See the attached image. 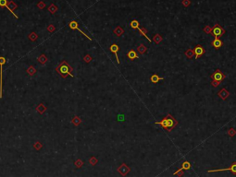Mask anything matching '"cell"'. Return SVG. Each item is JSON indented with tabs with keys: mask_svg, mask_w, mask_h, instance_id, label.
I'll list each match as a JSON object with an SVG mask.
<instances>
[{
	"mask_svg": "<svg viewBox=\"0 0 236 177\" xmlns=\"http://www.w3.org/2000/svg\"><path fill=\"white\" fill-rule=\"evenodd\" d=\"M225 77H226V75L221 70L217 69V70L215 71L212 75H211V79H212V80H217V81L221 82L223 79H225Z\"/></svg>",
	"mask_w": 236,
	"mask_h": 177,
	"instance_id": "5",
	"label": "cell"
},
{
	"mask_svg": "<svg viewBox=\"0 0 236 177\" xmlns=\"http://www.w3.org/2000/svg\"><path fill=\"white\" fill-rule=\"evenodd\" d=\"M6 64V58L0 56V98H2V87H3V67Z\"/></svg>",
	"mask_w": 236,
	"mask_h": 177,
	"instance_id": "4",
	"label": "cell"
},
{
	"mask_svg": "<svg viewBox=\"0 0 236 177\" xmlns=\"http://www.w3.org/2000/svg\"><path fill=\"white\" fill-rule=\"evenodd\" d=\"M162 40H163V38H162V37H161V35H159V34H156L154 37H153V41H154V43H155L156 44H158Z\"/></svg>",
	"mask_w": 236,
	"mask_h": 177,
	"instance_id": "22",
	"label": "cell"
},
{
	"mask_svg": "<svg viewBox=\"0 0 236 177\" xmlns=\"http://www.w3.org/2000/svg\"><path fill=\"white\" fill-rule=\"evenodd\" d=\"M218 96L221 99V100H226V99L230 96V92H228L226 89H221L219 92H218Z\"/></svg>",
	"mask_w": 236,
	"mask_h": 177,
	"instance_id": "11",
	"label": "cell"
},
{
	"mask_svg": "<svg viewBox=\"0 0 236 177\" xmlns=\"http://www.w3.org/2000/svg\"><path fill=\"white\" fill-rule=\"evenodd\" d=\"M139 25H140V23L137 19H132L130 22V27L132 29V30H137L139 28Z\"/></svg>",
	"mask_w": 236,
	"mask_h": 177,
	"instance_id": "16",
	"label": "cell"
},
{
	"mask_svg": "<svg viewBox=\"0 0 236 177\" xmlns=\"http://www.w3.org/2000/svg\"><path fill=\"white\" fill-rule=\"evenodd\" d=\"M109 50L110 52L114 53V55H116V59H117V62L118 64L121 63V61H119V56H118V52L119 51V45L118 44H116V43H113V44H111V46L109 47Z\"/></svg>",
	"mask_w": 236,
	"mask_h": 177,
	"instance_id": "10",
	"label": "cell"
},
{
	"mask_svg": "<svg viewBox=\"0 0 236 177\" xmlns=\"http://www.w3.org/2000/svg\"><path fill=\"white\" fill-rule=\"evenodd\" d=\"M183 4L184 7H188L190 5V0H183Z\"/></svg>",
	"mask_w": 236,
	"mask_h": 177,
	"instance_id": "29",
	"label": "cell"
},
{
	"mask_svg": "<svg viewBox=\"0 0 236 177\" xmlns=\"http://www.w3.org/2000/svg\"><path fill=\"white\" fill-rule=\"evenodd\" d=\"M156 125H159L164 130H166L167 132H171L173 128L178 126L179 122L172 116L171 114H168L166 116L163 117L160 121L155 122Z\"/></svg>",
	"mask_w": 236,
	"mask_h": 177,
	"instance_id": "1",
	"label": "cell"
},
{
	"mask_svg": "<svg viewBox=\"0 0 236 177\" xmlns=\"http://www.w3.org/2000/svg\"><path fill=\"white\" fill-rule=\"evenodd\" d=\"M203 31H204V32H206V34H210L211 31H212V29H211L209 26H206L204 29H203Z\"/></svg>",
	"mask_w": 236,
	"mask_h": 177,
	"instance_id": "25",
	"label": "cell"
},
{
	"mask_svg": "<svg viewBox=\"0 0 236 177\" xmlns=\"http://www.w3.org/2000/svg\"><path fill=\"white\" fill-rule=\"evenodd\" d=\"M212 33L215 36V38H219L225 33V30L219 24L215 23L214 27L212 28Z\"/></svg>",
	"mask_w": 236,
	"mask_h": 177,
	"instance_id": "3",
	"label": "cell"
},
{
	"mask_svg": "<svg viewBox=\"0 0 236 177\" xmlns=\"http://www.w3.org/2000/svg\"><path fill=\"white\" fill-rule=\"evenodd\" d=\"M69 27L71 29V30H77V31H79L81 32V33L82 34V35H84L85 36V38H87L88 40H90V41H92V38H90V37L85 33V32H84L82 31V30L80 28H79V23L77 22V21H75V20H72V21H70L69 23Z\"/></svg>",
	"mask_w": 236,
	"mask_h": 177,
	"instance_id": "6",
	"label": "cell"
},
{
	"mask_svg": "<svg viewBox=\"0 0 236 177\" xmlns=\"http://www.w3.org/2000/svg\"><path fill=\"white\" fill-rule=\"evenodd\" d=\"M125 119H124V114H119L118 115V121H124Z\"/></svg>",
	"mask_w": 236,
	"mask_h": 177,
	"instance_id": "27",
	"label": "cell"
},
{
	"mask_svg": "<svg viewBox=\"0 0 236 177\" xmlns=\"http://www.w3.org/2000/svg\"><path fill=\"white\" fill-rule=\"evenodd\" d=\"M227 134L230 136V137H234V136L236 135V130L234 128H233V127H231V128L227 131Z\"/></svg>",
	"mask_w": 236,
	"mask_h": 177,
	"instance_id": "23",
	"label": "cell"
},
{
	"mask_svg": "<svg viewBox=\"0 0 236 177\" xmlns=\"http://www.w3.org/2000/svg\"><path fill=\"white\" fill-rule=\"evenodd\" d=\"M205 52H206L205 49H204V47L202 46V45H200V44L196 45V46L194 47V55H196V59H198L199 57H201L205 53Z\"/></svg>",
	"mask_w": 236,
	"mask_h": 177,
	"instance_id": "7",
	"label": "cell"
},
{
	"mask_svg": "<svg viewBox=\"0 0 236 177\" xmlns=\"http://www.w3.org/2000/svg\"><path fill=\"white\" fill-rule=\"evenodd\" d=\"M183 174H184V170L183 168H181V169H179V170L178 171H176L174 174H173V175H178V176H181V175H183Z\"/></svg>",
	"mask_w": 236,
	"mask_h": 177,
	"instance_id": "24",
	"label": "cell"
},
{
	"mask_svg": "<svg viewBox=\"0 0 236 177\" xmlns=\"http://www.w3.org/2000/svg\"><path fill=\"white\" fill-rule=\"evenodd\" d=\"M223 171H231L233 174H236V162H233V164L226 169H217V170H209L208 172H223Z\"/></svg>",
	"mask_w": 236,
	"mask_h": 177,
	"instance_id": "8",
	"label": "cell"
},
{
	"mask_svg": "<svg viewBox=\"0 0 236 177\" xmlns=\"http://www.w3.org/2000/svg\"><path fill=\"white\" fill-rule=\"evenodd\" d=\"M165 77H160L157 74H153V75L150 77V81L152 82V83H157V82H159L160 80H162L164 79Z\"/></svg>",
	"mask_w": 236,
	"mask_h": 177,
	"instance_id": "15",
	"label": "cell"
},
{
	"mask_svg": "<svg viewBox=\"0 0 236 177\" xmlns=\"http://www.w3.org/2000/svg\"><path fill=\"white\" fill-rule=\"evenodd\" d=\"M185 55H186V57H187V58H190V59L193 58L194 55V53L193 49H188V50H186Z\"/></svg>",
	"mask_w": 236,
	"mask_h": 177,
	"instance_id": "21",
	"label": "cell"
},
{
	"mask_svg": "<svg viewBox=\"0 0 236 177\" xmlns=\"http://www.w3.org/2000/svg\"><path fill=\"white\" fill-rule=\"evenodd\" d=\"M221 82L220 81H217V80H212V82H211V85L213 86V87H218L219 85H220Z\"/></svg>",
	"mask_w": 236,
	"mask_h": 177,
	"instance_id": "26",
	"label": "cell"
},
{
	"mask_svg": "<svg viewBox=\"0 0 236 177\" xmlns=\"http://www.w3.org/2000/svg\"><path fill=\"white\" fill-rule=\"evenodd\" d=\"M57 71L60 74L62 77H65L67 76H69L71 77H74L73 75H71V72H70L71 71V67H70L67 62H63L62 64H60L59 67H57Z\"/></svg>",
	"mask_w": 236,
	"mask_h": 177,
	"instance_id": "2",
	"label": "cell"
},
{
	"mask_svg": "<svg viewBox=\"0 0 236 177\" xmlns=\"http://www.w3.org/2000/svg\"><path fill=\"white\" fill-rule=\"evenodd\" d=\"M96 162H97V160L96 158H92V159L90 160V163L93 164V165H94V164H96Z\"/></svg>",
	"mask_w": 236,
	"mask_h": 177,
	"instance_id": "28",
	"label": "cell"
},
{
	"mask_svg": "<svg viewBox=\"0 0 236 177\" xmlns=\"http://www.w3.org/2000/svg\"><path fill=\"white\" fill-rule=\"evenodd\" d=\"M0 7H6V9H7L9 10V12L10 13L12 14L14 16V17L16 18V19H19V17L17 15H16L14 12H13V10H12L11 9H9V6H7V0H0Z\"/></svg>",
	"mask_w": 236,
	"mask_h": 177,
	"instance_id": "12",
	"label": "cell"
},
{
	"mask_svg": "<svg viewBox=\"0 0 236 177\" xmlns=\"http://www.w3.org/2000/svg\"><path fill=\"white\" fill-rule=\"evenodd\" d=\"M127 57L130 60H134L136 58H138V55H137V53L134 50V49H131V50H130L129 52L127 53Z\"/></svg>",
	"mask_w": 236,
	"mask_h": 177,
	"instance_id": "14",
	"label": "cell"
},
{
	"mask_svg": "<svg viewBox=\"0 0 236 177\" xmlns=\"http://www.w3.org/2000/svg\"><path fill=\"white\" fill-rule=\"evenodd\" d=\"M181 168H183L184 171H189V170H191L192 164H191V162H190L185 160V162H183V164H181Z\"/></svg>",
	"mask_w": 236,
	"mask_h": 177,
	"instance_id": "17",
	"label": "cell"
},
{
	"mask_svg": "<svg viewBox=\"0 0 236 177\" xmlns=\"http://www.w3.org/2000/svg\"><path fill=\"white\" fill-rule=\"evenodd\" d=\"M212 45H213V47L215 49H219L220 48L222 45H223V43H222V41L220 39H218V38H215L213 40V42H212Z\"/></svg>",
	"mask_w": 236,
	"mask_h": 177,
	"instance_id": "13",
	"label": "cell"
},
{
	"mask_svg": "<svg viewBox=\"0 0 236 177\" xmlns=\"http://www.w3.org/2000/svg\"><path fill=\"white\" fill-rule=\"evenodd\" d=\"M113 32H114V34L115 35H117V36H121L123 33H124V30L123 29L121 28V27H117L115 29V30L113 31Z\"/></svg>",
	"mask_w": 236,
	"mask_h": 177,
	"instance_id": "19",
	"label": "cell"
},
{
	"mask_svg": "<svg viewBox=\"0 0 236 177\" xmlns=\"http://www.w3.org/2000/svg\"><path fill=\"white\" fill-rule=\"evenodd\" d=\"M137 30L139 31V32H140L141 34L144 36V38H146V39L149 41V42H152V40H151L150 38H148V36H147V31L146 30V29H144V28H140V27H139V28L137 29Z\"/></svg>",
	"mask_w": 236,
	"mask_h": 177,
	"instance_id": "18",
	"label": "cell"
},
{
	"mask_svg": "<svg viewBox=\"0 0 236 177\" xmlns=\"http://www.w3.org/2000/svg\"><path fill=\"white\" fill-rule=\"evenodd\" d=\"M147 51V47L146 46H144V44H140L139 45V47L137 48V52L139 53H141V55H144V53H146Z\"/></svg>",
	"mask_w": 236,
	"mask_h": 177,
	"instance_id": "20",
	"label": "cell"
},
{
	"mask_svg": "<svg viewBox=\"0 0 236 177\" xmlns=\"http://www.w3.org/2000/svg\"><path fill=\"white\" fill-rule=\"evenodd\" d=\"M84 60L88 63V62H90L91 60H92V58H91V57H90L89 55H87V56H85V57H84Z\"/></svg>",
	"mask_w": 236,
	"mask_h": 177,
	"instance_id": "30",
	"label": "cell"
},
{
	"mask_svg": "<svg viewBox=\"0 0 236 177\" xmlns=\"http://www.w3.org/2000/svg\"><path fill=\"white\" fill-rule=\"evenodd\" d=\"M130 171H131V169L126 165V163H122L121 165L118 168V172L122 176L127 175V174H128V172H130Z\"/></svg>",
	"mask_w": 236,
	"mask_h": 177,
	"instance_id": "9",
	"label": "cell"
}]
</instances>
